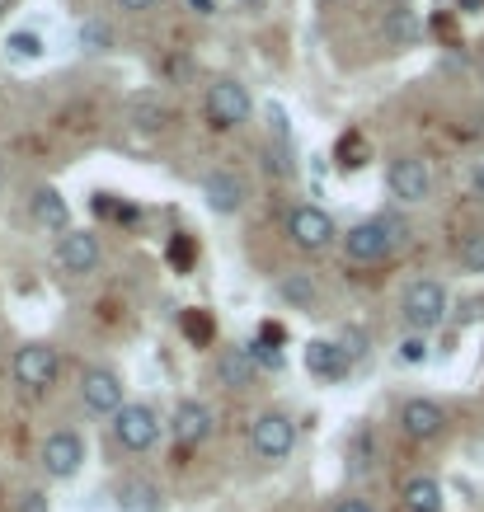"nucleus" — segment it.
Here are the masks:
<instances>
[{"instance_id": "nucleus-1", "label": "nucleus", "mask_w": 484, "mask_h": 512, "mask_svg": "<svg viewBox=\"0 0 484 512\" xmlns=\"http://www.w3.org/2000/svg\"><path fill=\"white\" fill-rule=\"evenodd\" d=\"M400 315H405V325L414 334H433L447 320V292H442V282L414 278L405 287V296H400Z\"/></svg>"}, {"instance_id": "nucleus-2", "label": "nucleus", "mask_w": 484, "mask_h": 512, "mask_svg": "<svg viewBox=\"0 0 484 512\" xmlns=\"http://www.w3.org/2000/svg\"><path fill=\"white\" fill-rule=\"evenodd\" d=\"M203 113H207V123L217 127V132H231V127L250 123L254 99H250V90H245L240 80H231V76H226V80H212V85H207Z\"/></svg>"}, {"instance_id": "nucleus-3", "label": "nucleus", "mask_w": 484, "mask_h": 512, "mask_svg": "<svg viewBox=\"0 0 484 512\" xmlns=\"http://www.w3.org/2000/svg\"><path fill=\"white\" fill-rule=\"evenodd\" d=\"M400 226L395 221H358L353 231L344 235V259L348 264H381V259H391L395 245H400Z\"/></svg>"}, {"instance_id": "nucleus-4", "label": "nucleus", "mask_w": 484, "mask_h": 512, "mask_svg": "<svg viewBox=\"0 0 484 512\" xmlns=\"http://www.w3.org/2000/svg\"><path fill=\"white\" fill-rule=\"evenodd\" d=\"M250 447H254L259 461L278 466V461H287L292 447H297V423L287 419L282 409H264V414L254 419V428H250Z\"/></svg>"}, {"instance_id": "nucleus-5", "label": "nucleus", "mask_w": 484, "mask_h": 512, "mask_svg": "<svg viewBox=\"0 0 484 512\" xmlns=\"http://www.w3.org/2000/svg\"><path fill=\"white\" fill-rule=\"evenodd\" d=\"M62 372V357L52 343H24L15 357H10V376H15L24 390H47Z\"/></svg>"}, {"instance_id": "nucleus-6", "label": "nucleus", "mask_w": 484, "mask_h": 512, "mask_svg": "<svg viewBox=\"0 0 484 512\" xmlns=\"http://www.w3.org/2000/svg\"><path fill=\"white\" fill-rule=\"evenodd\" d=\"M113 437L123 451H151L160 437V414L151 404H123L113 414Z\"/></svg>"}, {"instance_id": "nucleus-7", "label": "nucleus", "mask_w": 484, "mask_h": 512, "mask_svg": "<svg viewBox=\"0 0 484 512\" xmlns=\"http://www.w3.org/2000/svg\"><path fill=\"white\" fill-rule=\"evenodd\" d=\"M287 235H292V245L306 249V254H320V249H329L334 240H339V226H334V217H329L325 207H297L292 217H287Z\"/></svg>"}, {"instance_id": "nucleus-8", "label": "nucleus", "mask_w": 484, "mask_h": 512, "mask_svg": "<svg viewBox=\"0 0 484 512\" xmlns=\"http://www.w3.org/2000/svg\"><path fill=\"white\" fill-rule=\"evenodd\" d=\"M38 466L47 470V480H71V475L85 466V442H80L71 428L47 433L43 437V451H38Z\"/></svg>"}, {"instance_id": "nucleus-9", "label": "nucleus", "mask_w": 484, "mask_h": 512, "mask_svg": "<svg viewBox=\"0 0 484 512\" xmlns=\"http://www.w3.org/2000/svg\"><path fill=\"white\" fill-rule=\"evenodd\" d=\"M386 188H391V198H400V202H423L433 193V170H428V160L395 156L391 170H386Z\"/></svg>"}, {"instance_id": "nucleus-10", "label": "nucleus", "mask_w": 484, "mask_h": 512, "mask_svg": "<svg viewBox=\"0 0 484 512\" xmlns=\"http://www.w3.org/2000/svg\"><path fill=\"white\" fill-rule=\"evenodd\" d=\"M80 400L94 414H118L123 409V381L113 367H85L80 372Z\"/></svg>"}, {"instance_id": "nucleus-11", "label": "nucleus", "mask_w": 484, "mask_h": 512, "mask_svg": "<svg viewBox=\"0 0 484 512\" xmlns=\"http://www.w3.org/2000/svg\"><path fill=\"white\" fill-rule=\"evenodd\" d=\"M57 264H62L66 273H76V278L94 273V268L104 264V245H99V235L94 231H66L62 240H57Z\"/></svg>"}, {"instance_id": "nucleus-12", "label": "nucleus", "mask_w": 484, "mask_h": 512, "mask_svg": "<svg viewBox=\"0 0 484 512\" xmlns=\"http://www.w3.org/2000/svg\"><path fill=\"white\" fill-rule=\"evenodd\" d=\"M400 428H405V437H414V442H433V437L447 433V409H442L438 400L414 395V400L400 404Z\"/></svg>"}, {"instance_id": "nucleus-13", "label": "nucleus", "mask_w": 484, "mask_h": 512, "mask_svg": "<svg viewBox=\"0 0 484 512\" xmlns=\"http://www.w3.org/2000/svg\"><path fill=\"white\" fill-rule=\"evenodd\" d=\"M212 428H217V419H212V409L203 400H184L170 419V433L179 447H203L207 437H212Z\"/></svg>"}, {"instance_id": "nucleus-14", "label": "nucleus", "mask_w": 484, "mask_h": 512, "mask_svg": "<svg viewBox=\"0 0 484 512\" xmlns=\"http://www.w3.org/2000/svg\"><path fill=\"white\" fill-rule=\"evenodd\" d=\"M203 198L217 217H235V212L245 207V179L231 170H212L203 179Z\"/></svg>"}, {"instance_id": "nucleus-15", "label": "nucleus", "mask_w": 484, "mask_h": 512, "mask_svg": "<svg viewBox=\"0 0 484 512\" xmlns=\"http://www.w3.org/2000/svg\"><path fill=\"white\" fill-rule=\"evenodd\" d=\"M348 367H353V357H348L339 343H329V339L306 343V372L311 376H320V381H339V376H348Z\"/></svg>"}, {"instance_id": "nucleus-16", "label": "nucleus", "mask_w": 484, "mask_h": 512, "mask_svg": "<svg viewBox=\"0 0 484 512\" xmlns=\"http://www.w3.org/2000/svg\"><path fill=\"white\" fill-rule=\"evenodd\" d=\"M254 376H259V362H254L250 348H221L217 357V381L226 390H250Z\"/></svg>"}, {"instance_id": "nucleus-17", "label": "nucleus", "mask_w": 484, "mask_h": 512, "mask_svg": "<svg viewBox=\"0 0 484 512\" xmlns=\"http://www.w3.org/2000/svg\"><path fill=\"white\" fill-rule=\"evenodd\" d=\"M113 508L118 512H165V494H160L151 480H123Z\"/></svg>"}, {"instance_id": "nucleus-18", "label": "nucleus", "mask_w": 484, "mask_h": 512, "mask_svg": "<svg viewBox=\"0 0 484 512\" xmlns=\"http://www.w3.org/2000/svg\"><path fill=\"white\" fill-rule=\"evenodd\" d=\"M400 503H405V512H442V484L433 475H409L400 489Z\"/></svg>"}, {"instance_id": "nucleus-19", "label": "nucleus", "mask_w": 484, "mask_h": 512, "mask_svg": "<svg viewBox=\"0 0 484 512\" xmlns=\"http://www.w3.org/2000/svg\"><path fill=\"white\" fill-rule=\"evenodd\" d=\"M33 217H38V226H47V231H57V235L71 231V207L62 202L57 188H38L33 193Z\"/></svg>"}, {"instance_id": "nucleus-20", "label": "nucleus", "mask_w": 484, "mask_h": 512, "mask_svg": "<svg viewBox=\"0 0 484 512\" xmlns=\"http://www.w3.org/2000/svg\"><path fill=\"white\" fill-rule=\"evenodd\" d=\"M423 24L414 19V10H405V5H395V10H386V19H381V38H386V47H414L419 43Z\"/></svg>"}, {"instance_id": "nucleus-21", "label": "nucleus", "mask_w": 484, "mask_h": 512, "mask_svg": "<svg viewBox=\"0 0 484 512\" xmlns=\"http://www.w3.org/2000/svg\"><path fill=\"white\" fill-rule=\"evenodd\" d=\"M278 292H282V301H292L301 311H315V306H320V287L311 282V273H282Z\"/></svg>"}, {"instance_id": "nucleus-22", "label": "nucleus", "mask_w": 484, "mask_h": 512, "mask_svg": "<svg viewBox=\"0 0 484 512\" xmlns=\"http://www.w3.org/2000/svg\"><path fill=\"white\" fill-rule=\"evenodd\" d=\"M132 123L141 127V132H160V127L170 123V109H165V104H160L156 94H141V99H132Z\"/></svg>"}, {"instance_id": "nucleus-23", "label": "nucleus", "mask_w": 484, "mask_h": 512, "mask_svg": "<svg viewBox=\"0 0 484 512\" xmlns=\"http://www.w3.org/2000/svg\"><path fill=\"white\" fill-rule=\"evenodd\" d=\"M80 47H90V52H109L113 47V33L104 19H85L80 24Z\"/></svg>"}, {"instance_id": "nucleus-24", "label": "nucleus", "mask_w": 484, "mask_h": 512, "mask_svg": "<svg viewBox=\"0 0 484 512\" xmlns=\"http://www.w3.org/2000/svg\"><path fill=\"white\" fill-rule=\"evenodd\" d=\"M461 268H466V273H484V231L466 235V245H461Z\"/></svg>"}, {"instance_id": "nucleus-25", "label": "nucleus", "mask_w": 484, "mask_h": 512, "mask_svg": "<svg viewBox=\"0 0 484 512\" xmlns=\"http://www.w3.org/2000/svg\"><path fill=\"white\" fill-rule=\"evenodd\" d=\"M10 52H15V57H24V62H33V57H43V38H38V33H10Z\"/></svg>"}, {"instance_id": "nucleus-26", "label": "nucleus", "mask_w": 484, "mask_h": 512, "mask_svg": "<svg viewBox=\"0 0 484 512\" xmlns=\"http://www.w3.org/2000/svg\"><path fill=\"white\" fill-rule=\"evenodd\" d=\"M400 357H405V362H423V357H428V334H409V339L400 343Z\"/></svg>"}, {"instance_id": "nucleus-27", "label": "nucleus", "mask_w": 484, "mask_h": 512, "mask_svg": "<svg viewBox=\"0 0 484 512\" xmlns=\"http://www.w3.org/2000/svg\"><path fill=\"white\" fill-rule=\"evenodd\" d=\"M339 348H344V353L353 357V362H358V357L367 353V334H362V329H344V339H339Z\"/></svg>"}, {"instance_id": "nucleus-28", "label": "nucleus", "mask_w": 484, "mask_h": 512, "mask_svg": "<svg viewBox=\"0 0 484 512\" xmlns=\"http://www.w3.org/2000/svg\"><path fill=\"white\" fill-rule=\"evenodd\" d=\"M329 512H372V503H367V498H358V494H348V498H339Z\"/></svg>"}, {"instance_id": "nucleus-29", "label": "nucleus", "mask_w": 484, "mask_h": 512, "mask_svg": "<svg viewBox=\"0 0 484 512\" xmlns=\"http://www.w3.org/2000/svg\"><path fill=\"white\" fill-rule=\"evenodd\" d=\"M19 512H47V498L38 489H29V494L19 498Z\"/></svg>"}, {"instance_id": "nucleus-30", "label": "nucleus", "mask_w": 484, "mask_h": 512, "mask_svg": "<svg viewBox=\"0 0 484 512\" xmlns=\"http://www.w3.org/2000/svg\"><path fill=\"white\" fill-rule=\"evenodd\" d=\"M118 5H123L127 15H141V10H151V5H156V0H118Z\"/></svg>"}, {"instance_id": "nucleus-31", "label": "nucleus", "mask_w": 484, "mask_h": 512, "mask_svg": "<svg viewBox=\"0 0 484 512\" xmlns=\"http://www.w3.org/2000/svg\"><path fill=\"white\" fill-rule=\"evenodd\" d=\"M188 5H193L198 15H212V0H188Z\"/></svg>"}, {"instance_id": "nucleus-32", "label": "nucleus", "mask_w": 484, "mask_h": 512, "mask_svg": "<svg viewBox=\"0 0 484 512\" xmlns=\"http://www.w3.org/2000/svg\"><path fill=\"white\" fill-rule=\"evenodd\" d=\"M456 5H470V10H480V5H484V0H456Z\"/></svg>"}, {"instance_id": "nucleus-33", "label": "nucleus", "mask_w": 484, "mask_h": 512, "mask_svg": "<svg viewBox=\"0 0 484 512\" xmlns=\"http://www.w3.org/2000/svg\"><path fill=\"white\" fill-rule=\"evenodd\" d=\"M475 184H480V188H484V170H480V174H475Z\"/></svg>"}, {"instance_id": "nucleus-34", "label": "nucleus", "mask_w": 484, "mask_h": 512, "mask_svg": "<svg viewBox=\"0 0 484 512\" xmlns=\"http://www.w3.org/2000/svg\"><path fill=\"white\" fill-rule=\"evenodd\" d=\"M5 5H10V0H0V15H5Z\"/></svg>"}, {"instance_id": "nucleus-35", "label": "nucleus", "mask_w": 484, "mask_h": 512, "mask_svg": "<svg viewBox=\"0 0 484 512\" xmlns=\"http://www.w3.org/2000/svg\"><path fill=\"white\" fill-rule=\"evenodd\" d=\"M0 348H5V339H0Z\"/></svg>"}, {"instance_id": "nucleus-36", "label": "nucleus", "mask_w": 484, "mask_h": 512, "mask_svg": "<svg viewBox=\"0 0 484 512\" xmlns=\"http://www.w3.org/2000/svg\"><path fill=\"white\" fill-rule=\"evenodd\" d=\"M245 5H254V0H245Z\"/></svg>"}, {"instance_id": "nucleus-37", "label": "nucleus", "mask_w": 484, "mask_h": 512, "mask_svg": "<svg viewBox=\"0 0 484 512\" xmlns=\"http://www.w3.org/2000/svg\"><path fill=\"white\" fill-rule=\"evenodd\" d=\"M325 5H329V0H325Z\"/></svg>"}]
</instances>
